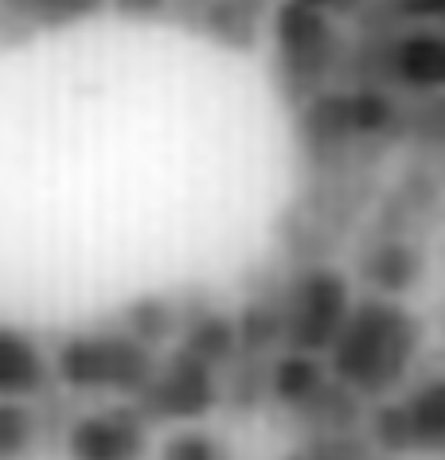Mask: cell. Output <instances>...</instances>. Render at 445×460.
<instances>
[{
	"label": "cell",
	"instance_id": "1",
	"mask_svg": "<svg viewBox=\"0 0 445 460\" xmlns=\"http://www.w3.org/2000/svg\"><path fill=\"white\" fill-rule=\"evenodd\" d=\"M422 355V324L395 296H363L325 351V367L368 406L391 398Z\"/></svg>",
	"mask_w": 445,
	"mask_h": 460
},
{
	"label": "cell",
	"instance_id": "2",
	"mask_svg": "<svg viewBox=\"0 0 445 460\" xmlns=\"http://www.w3.org/2000/svg\"><path fill=\"white\" fill-rule=\"evenodd\" d=\"M161 355L125 336L118 324L71 332L51 355V378L83 398H125L133 402L156 371Z\"/></svg>",
	"mask_w": 445,
	"mask_h": 460
},
{
	"label": "cell",
	"instance_id": "3",
	"mask_svg": "<svg viewBox=\"0 0 445 460\" xmlns=\"http://www.w3.org/2000/svg\"><path fill=\"white\" fill-rule=\"evenodd\" d=\"M270 40H273V75L281 94L293 106H305L321 90L336 86V75L344 71V40L333 24V16L316 13L297 0H278L270 8Z\"/></svg>",
	"mask_w": 445,
	"mask_h": 460
},
{
	"label": "cell",
	"instance_id": "4",
	"mask_svg": "<svg viewBox=\"0 0 445 460\" xmlns=\"http://www.w3.org/2000/svg\"><path fill=\"white\" fill-rule=\"evenodd\" d=\"M278 305L285 351L325 355L336 332L344 328L356 296H352V281L336 266L313 261V266H301L289 281L278 285Z\"/></svg>",
	"mask_w": 445,
	"mask_h": 460
},
{
	"label": "cell",
	"instance_id": "5",
	"mask_svg": "<svg viewBox=\"0 0 445 460\" xmlns=\"http://www.w3.org/2000/svg\"><path fill=\"white\" fill-rule=\"evenodd\" d=\"M363 433L383 456L445 453V371L426 375L403 398H383L368 410Z\"/></svg>",
	"mask_w": 445,
	"mask_h": 460
},
{
	"label": "cell",
	"instance_id": "6",
	"mask_svg": "<svg viewBox=\"0 0 445 460\" xmlns=\"http://www.w3.org/2000/svg\"><path fill=\"white\" fill-rule=\"evenodd\" d=\"M133 406L148 425H191L223 406V375L176 348L156 359V371Z\"/></svg>",
	"mask_w": 445,
	"mask_h": 460
},
{
	"label": "cell",
	"instance_id": "7",
	"mask_svg": "<svg viewBox=\"0 0 445 460\" xmlns=\"http://www.w3.org/2000/svg\"><path fill=\"white\" fill-rule=\"evenodd\" d=\"M148 429L153 425L137 413L133 402H118L67 421L63 453L67 460H145L153 445Z\"/></svg>",
	"mask_w": 445,
	"mask_h": 460
},
{
	"label": "cell",
	"instance_id": "8",
	"mask_svg": "<svg viewBox=\"0 0 445 460\" xmlns=\"http://www.w3.org/2000/svg\"><path fill=\"white\" fill-rule=\"evenodd\" d=\"M176 340L188 355H196L200 363H208L211 371H219V375L238 359L235 316L208 301H200V305L180 301V336Z\"/></svg>",
	"mask_w": 445,
	"mask_h": 460
},
{
	"label": "cell",
	"instance_id": "9",
	"mask_svg": "<svg viewBox=\"0 0 445 460\" xmlns=\"http://www.w3.org/2000/svg\"><path fill=\"white\" fill-rule=\"evenodd\" d=\"M55 386L51 359L28 332L0 324V398H43Z\"/></svg>",
	"mask_w": 445,
	"mask_h": 460
},
{
	"label": "cell",
	"instance_id": "10",
	"mask_svg": "<svg viewBox=\"0 0 445 460\" xmlns=\"http://www.w3.org/2000/svg\"><path fill=\"white\" fill-rule=\"evenodd\" d=\"M106 0H0V43H20L36 31H59L98 16Z\"/></svg>",
	"mask_w": 445,
	"mask_h": 460
},
{
	"label": "cell",
	"instance_id": "11",
	"mask_svg": "<svg viewBox=\"0 0 445 460\" xmlns=\"http://www.w3.org/2000/svg\"><path fill=\"white\" fill-rule=\"evenodd\" d=\"M328 367L321 355H305V351H278L266 367V402H273L285 413H297L301 406L321 394L328 386Z\"/></svg>",
	"mask_w": 445,
	"mask_h": 460
},
{
	"label": "cell",
	"instance_id": "12",
	"mask_svg": "<svg viewBox=\"0 0 445 460\" xmlns=\"http://www.w3.org/2000/svg\"><path fill=\"white\" fill-rule=\"evenodd\" d=\"M196 24L219 48L250 51L270 24V0H208L200 8Z\"/></svg>",
	"mask_w": 445,
	"mask_h": 460
},
{
	"label": "cell",
	"instance_id": "13",
	"mask_svg": "<svg viewBox=\"0 0 445 460\" xmlns=\"http://www.w3.org/2000/svg\"><path fill=\"white\" fill-rule=\"evenodd\" d=\"M360 270L371 281L375 296H398L422 278V250L398 234H387L379 243L363 246Z\"/></svg>",
	"mask_w": 445,
	"mask_h": 460
},
{
	"label": "cell",
	"instance_id": "14",
	"mask_svg": "<svg viewBox=\"0 0 445 460\" xmlns=\"http://www.w3.org/2000/svg\"><path fill=\"white\" fill-rule=\"evenodd\" d=\"M125 336H133L137 343H145L148 351H161L165 343H173L180 336V301L165 293H148L137 296L118 313L113 320Z\"/></svg>",
	"mask_w": 445,
	"mask_h": 460
},
{
	"label": "cell",
	"instance_id": "15",
	"mask_svg": "<svg viewBox=\"0 0 445 460\" xmlns=\"http://www.w3.org/2000/svg\"><path fill=\"white\" fill-rule=\"evenodd\" d=\"M43 448L40 410L28 402L0 398V460H36Z\"/></svg>",
	"mask_w": 445,
	"mask_h": 460
},
{
	"label": "cell",
	"instance_id": "16",
	"mask_svg": "<svg viewBox=\"0 0 445 460\" xmlns=\"http://www.w3.org/2000/svg\"><path fill=\"white\" fill-rule=\"evenodd\" d=\"M161 460H231V453H227V445L215 433L188 425V429H176L165 437Z\"/></svg>",
	"mask_w": 445,
	"mask_h": 460
},
{
	"label": "cell",
	"instance_id": "17",
	"mask_svg": "<svg viewBox=\"0 0 445 460\" xmlns=\"http://www.w3.org/2000/svg\"><path fill=\"white\" fill-rule=\"evenodd\" d=\"M113 4V13L125 16V20H153V16H165L173 0H106Z\"/></svg>",
	"mask_w": 445,
	"mask_h": 460
},
{
	"label": "cell",
	"instance_id": "18",
	"mask_svg": "<svg viewBox=\"0 0 445 460\" xmlns=\"http://www.w3.org/2000/svg\"><path fill=\"white\" fill-rule=\"evenodd\" d=\"M297 4H309V8H316V13L336 20V16H356L363 8V0H297Z\"/></svg>",
	"mask_w": 445,
	"mask_h": 460
},
{
	"label": "cell",
	"instance_id": "19",
	"mask_svg": "<svg viewBox=\"0 0 445 460\" xmlns=\"http://www.w3.org/2000/svg\"><path fill=\"white\" fill-rule=\"evenodd\" d=\"M289 460H333V456H325V453H316V448H301V453H293Z\"/></svg>",
	"mask_w": 445,
	"mask_h": 460
},
{
	"label": "cell",
	"instance_id": "20",
	"mask_svg": "<svg viewBox=\"0 0 445 460\" xmlns=\"http://www.w3.org/2000/svg\"><path fill=\"white\" fill-rule=\"evenodd\" d=\"M371 460H395V456H371Z\"/></svg>",
	"mask_w": 445,
	"mask_h": 460
}]
</instances>
